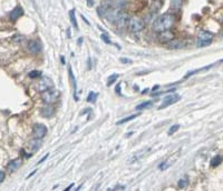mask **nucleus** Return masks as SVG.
<instances>
[{
	"label": "nucleus",
	"mask_w": 223,
	"mask_h": 191,
	"mask_svg": "<svg viewBox=\"0 0 223 191\" xmlns=\"http://www.w3.org/2000/svg\"><path fill=\"white\" fill-rule=\"evenodd\" d=\"M175 22V17L172 14H164L162 16H159L157 19L154 20V25L153 28L155 31H157L159 34L168 31L170 29L174 26Z\"/></svg>",
	"instance_id": "f257e3e1"
},
{
	"label": "nucleus",
	"mask_w": 223,
	"mask_h": 191,
	"mask_svg": "<svg viewBox=\"0 0 223 191\" xmlns=\"http://www.w3.org/2000/svg\"><path fill=\"white\" fill-rule=\"evenodd\" d=\"M213 40V34H211L209 31H200L199 35L196 37V40H195V43H196V47L199 48H202V47H206L211 44Z\"/></svg>",
	"instance_id": "f03ea898"
},
{
	"label": "nucleus",
	"mask_w": 223,
	"mask_h": 191,
	"mask_svg": "<svg viewBox=\"0 0 223 191\" xmlns=\"http://www.w3.org/2000/svg\"><path fill=\"white\" fill-rule=\"evenodd\" d=\"M127 27L132 32H139V31H142L144 29L145 22L143 19H141L138 17H133V18L130 19Z\"/></svg>",
	"instance_id": "7ed1b4c3"
},
{
	"label": "nucleus",
	"mask_w": 223,
	"mask_h": 191,
	"mask_svg": "<svg viewBox=\"0 0 223 191\" xmlns=\"http://www.w3.org/2000/svg\"><path fill=\"white\" fill-rule=\"evenodd\" d=\"M58 97H59V92L55 89H49V90H46L41 93V99L47 105L54 103L58 99Z\"/></svg>",
	"instance_id": "20e7f679"
},
{
	"label": "nucleus",
	"mask_w": 223,
	"mask_h": 191,
	"mask_svg": "<svg viewBox=\"0 0 223 191\" xmlns=\"http://www.w3.org/2000/svg\"><path fill=\"white\" fill-rule=\"evenodd\" d=\"M128 21H130V17H128V14H126L125 11H121V10H118V12L116 14V19H115V22L119 28H124V27H126V26H128Z\"/></svg>",
	"instance_id": "39448f33"
},
{
	"label": "nucleus",
	"mask_w": 223,
	"mask_h": 191,
	"mask_svg": "<svg viewBox=\"0 0 223 191\" xmlns=\"http://www.w3.org/2000/svg\"><path fill=\"white\" fill-rule=\"evenodd\" d=\"M47 133V128L46 126H43V123H36L34 128H32V137L34 139L40 140L41 138H43Z\"/></svg>",
	"instance_id": "423d86ee"
},
{
	"label": "nucleus",
	"mask_w": 223,
	"mask_h": 191,
	"mask_svg": "<svg viewBox=\"0 0 223 191\" xmlns=\"http://www.w3.org/2000/svg\"><path fill=\"white\" fill-rule=\"evenodd\" d=\"M180 99H181V97L177 94V93L168 94V96H166L165 98L163 99V103L159 106V109H164V108H166V107L171 106V105H174L175 102H177Z\"/></svg>",
	"instance_id": "0eeeda50"
},
{
	"label": "nucleus",
	"mask_w": 223,
	"mask_h": 191,
	"mask_svg": "<svg viewBox=\"0 0 223 191\" xmlns=\"http://www.w3.org/2000/svg\"><path fill=\"white\" fill-rule=\"evenodd\" d=\"M27 49L30 53L32 55H37L39 52H41L43 50V44L39 40H30L27 44Z\"/></svg>",
	"instance_id": "6e6552de"
},
{
	"label": "nucleus",
	"mask_w": 223,
	"mask_h": 191,
	"mask_svg": "<svg viewBox=\"0 0 223 191\" xmlns=\"http://www.w3.org/2000/svg\"><path fill=\"white\" fill-rule=\"evenodd\" d=\"M52 88V81L48 77H43L38 84V90L39 91H46Z\"/></svg>",
	"instance_id": "1a4fd4ad"
},
{
	"label": "nucleus",
	"mask_w": 223,
	"mask_h": 191,
	"mask_svg": "<svg viewBox=\"0 0 223 191\" xmlns=\"http://www.w3.org/2000/svg\"><path fill=\"white\" fill-rule=\"evenodd\" d=\"M21 164H22V159H20V158H17V159H14L12 161H10L7 166L8 172L12 173L14 171H17V170L21 167Z\"/></svg>",
	"instance_id": "9d476101"
},
{
	"label": "nucleus",
	"mask_w": 223,
	"mask_h": 191,
	"mask_svg": "<svg viewBox=\"0 0 223 191\" xmlns=\"http://www.w3.org/2000/svg\"><path fill=\"white\" fill-rule=\"evenodd\" d=\"M22 14H23V9H22V7L20 6V5H18V6L11 11L9 18H10L11 21H16V20H18V19L21 17Z\"/></svg>",
	"instance_id": "9b49d317"
},
{
	"label": "nucleus",
	"mask_w": 223,
	"mask_h": 191,
	"mask_svg": "<svg viewBox=\"0 0 223 191\" xmlns=\"http://www.w3.org/2000/svg\"><path fill=\"white\" fill-rule=\"evenodd\" d=\"M68 72H69V80H70V82H72V89H74V99L78 100L77 96H76V93H77V84H76V80H75L74 73H72V67H69V68H68Z\"/></svg>",
	"instance_id": "f8f14e48"
},
{
	"label": "nucleus",
	"mask_w": 223,
	"mask_h": 191,
	"mask_svg": "<svg viewBox=\"0 0 223 191\" xmlns=\"http://www.w3.org/2000/svg\"><path fill=\"white\" fill-rule=\"evenodd\" d=\"M150 151V148H144V149H142L139 152H136V153H134L133 156H132V159L130 160H128L130 163H133V162H135V161H137L138 159H141V158H143V157L147 153Z\"/></svg>",
	"instance_id": "ddd939ff"
},
{
	"label": "nucleus",
	"mask_w": 223,
	"mask_h": 191,
	"mask_svg": "<svg viewBox=\"0 0 223 191\" xmlns=\"http://www.w3.org/2000/svg\"><path fill=\"white\" fill-rule=\"evenodd\" d=\"M54 112H55V109L50 106L43 107V109L40 110V114L43 116V118H50L51 116L54 114Z\"/></svg>",
	"instance_id": "4468645a"
},
{
	"label": "nucleus",
	"mask_w": 223,
	"mask_h": 191,
	"mask_svg": "<svg viewBox=\"0 0 223 191\" xmlns=\"http://www.w3.org/2000/svg\"><path fill=\"white\" fill-rule=\"evenodd\" d=\"M183 46H184V44H183V42H182L181 40H174V39L167 43V47H168L170 49H180Z\"/></svg>",
	"instance_id": "2eb2a0df"
},
{
	"label": "nucleus",
	"mask_w": 223,
	"mask_h": 191,
	"mask_svg": "<svg viewBox=\"0 0 223 191\" xmlns=\"http://www.w3.org/2000/svg\"><path fill=\"white\" fill-rule=\"evenodd\" d=\"M69 18H70V22H72V27L76 29H78V23H77L76 17H75V10H74V9L69 11Z\"/></svg>",
	"instance_id": "dca6fc26"
},
{
	"label": "nucleus",
	"mask_w": 223,
	"mask_h": 191,
	"mask_svg": "<svg viewBox=\"0 0 223 191\" xmlns=\"http://www.w3.org/2000/svg\"><path fill=\"white\" fill-rule=\"evenodd\" d=\"M39 147H40V142H39V140H37V139H35V140H32V141L30 142V150H31V153L32 152H35V151H37L38 149H39Z\"/></svg>",
	"instance_id": "f3484780"
},
{
	"label": "nucleus",
	"mask_w": 223,
	"mask_h": 191,
	"mask_svg": "<svg viewBox=\"0 0 223 191\" xmlns=\"http://www.w3.org/2000/svg\"><path fill=\"white\" fill-rule=\"evenodd\" d=\"M152 105H153V102H152V101H144V102H142V103L137 105V106H136V110L141 111V110H143V109L150 108V107H151Z\"/></svg>",
	"instance_id": "a211bd4d"
},
{
	"label": "nucleus",
	"mask_w": 223,
	"mask_h": 191,
	"mask_svg": "<svg viewBox=\"0 0 223 191\" xmlns=\"http://www.w3.org/2000/svg\"><path fill=\"white\" fill-rule=\"evenodd\" d=\"M222 161H223L222 156H215L214 158H212V160H211V166H212V167H216V166L221 164Z\"/></svg>",
	"instance_id": "6ab92c4d"
},
{
	"label": "nucleus",
	"mask_w": 223,
	"mask_h": 191,
	"mask_svg": "<svg viewBox=\"0 0 223 191\" xmlns=\"http://www.w3.org/2000/svg\"><path fill=\"white\" fill-rule=\"evenodd\" d=\"M138 114H139V113H135V114H132V116H130V117H126V118H124V119H122V120L117 121L116 125H123V123H125V122H128V121L133 120V119H135L136 117H138Z\"/></svg>",
	"instance_id": "aec40b11"
},
{
	"label": "nucleus",
	"mask_w": 223,
	"mask_h": 191,
	"mask_svg": "<svg viewBox=\"0 0 223 191\" xmlns=\"http://www.w3.org/2000/svg\"><path fill=\"white\" fill-rule=\"evenodd\" d=\"M161 39L162 40H164L165 39V41H171V40H173V35L170 32V31H165V32H162L161 34Z\"/></svg>",
	"instance_id": "412c9836"
},
{
	"label": "nucleus",
	"mask_w": 223,
	"mask_h": 191,
	"mask_svg": "<svg viewBox=\"0 0 223 191\" xmlns=\"http://www.w3.org/2000/svg\"><path fill=\"white\" fill-rule=\"evenodd\" d=\"M97 93L96 92H93V91H90L89 92V94H88V97H87V102H92V103H94L95 101H96V99H97Z\"/></svg>",
	"instance_id": "4be33fe9"
},
{
	"label": "nucleus",
	"mask_w": 223,
	"mask_h": 191,
	"mask_svg": "<svg viewBox=\"0 0 223 191\" xmlns=\"http://www.w3.org/2000/svg\"><path fill=\"white\" fill-rule=\"evenodd\" d=\"M212 67V64H210V66H206V67H204V68H201V69H196V70H193V71H190V72H187L186 73V77L185 78H188V77H191L192 75H194L196 72H200V71H203V70H206V69H209Z\"/></svg>",
	"instance_id": "5701e85b"
},
{
	"label": "nucleus",
	"mask_w": 223,
	"mask_h": 191,
	"mask_svg": "<svg viewBox=\"0 0 223 191\" xmlns=\"http://www.w3.org/2000/svg\"><path fill=\"white\" fill-rule=\"evenodd\" d=\"M40 76H41V71H39V70H32L28 73V77L31 79L37 78V77H40Z\"/></svg>",
	"instance_id": "b1692460"
},
{
	"label": "nucleus",
	"mask_w": 223,
	"mask_h": 191,
	"mask_svg": "<svg viewBox=\"0 0 223 191\" xmlns=\"http://www.w3.org/2000/svg\"><path fill=\"white\" fill-rule=\"evenodd\" d=\"M117 78H118V75L117 73H114V75H112L109 78L107 79V86L109 87V86H112L114 82H115L116 80H117Z\"/></svg>",
	"instance_id": "393cba45"
},
{
	"label": "nucleus",
	"mask_w": 223,
	"mask_h": 191,
	"mask_svg": "<svg viewBox=\"0 0 223 191\" xmlns=\"http://www.w3.org/2000/svg\"><path fill=\"white\" fill-rule=\"evenodd\" d=\"M187 184V180L186 179H180L179 180V182H177V186H179V188L181 189H183V188H185Z\"/></svg>",
	"instance_id": "a878e982"
},
{
	"label": "nucleus",
	"mask_w": 223,
	"mask_h": 191,
	"mask_svg": "<svg viewBox=\"0 0 223 191\" xmlns=\"http://www.w3.org/2000/svg\"><path fill=\"white\" fill-rule=\"evenodd\" d=\"M179 128H180V125H174V126H172V127L170 128V130H168V135L170 136L173 135V132H175Z\"/></svg>",
	"instance_id": "bb28decb"
},
{
	"label": "nucleus",
	"mask_w": 223,
	"mask_h": 191,
	"mask_svg": "<svg viewBox=\"0 0 223 191\" xmlns=\"http://www.w3.org/2000/svg\"><path fill=\"white\" fill-rule=\"evenodd\" d=\"M101 38L103 39V41H104L105 43H107V44L112 43V42H110V40H109V38H108V36L106 35V34H101Z\"/></svg>",
	"instance_id": "cd10ccee"
},
{
	"label": "nucleus",
	"mask_w": 223,
	"mask_h": 191,
	"mask_svg": "<svg viewBox=\"0 0 223 191\" xmlns=\"http://www.w3.org/2000/svg\"><path fill=\"white\" fill-rule=\"evenodd\" d=\"M181 3H182V1H172V7L179 9L181 7Z\"/></svg>",
	"instance_id": "c85d7f7f"
},
{
	"label": "nucleus",
	"mask_w": 223,
	"mask_h": 191,
	"mask_svg": "<svg viewBox=\"0 0 223 191\" xmlns=\"http://www.w3.org/2000/svg\"><path fill=\"white\" fill-rule=\"evenodd\" d=\"M5 177H6V173H5L3 171H1V170H0V183L5 180Z\"/></svg>",
	"instance_id": "c756f323"
},
{
	"label": "nucleus",
	"mask_w": 223,
	"mask_h": 191,
	"mask_svg": "<svg viewBox=\"0 0 223 191\" xmlns=\"http://www.w3.org/2000/svg\"><path fill=\"white\" fill-rule=\"evenodd\" d=\"M121 62L122 64H130L132 61H130V59H126V58H121Z\"/></svg>",
	"instance_id": "7c9ffc66"
},
{
	"label": "nucleus",
	"mask_w": 223,
	"mask_h": 191,
	"mask_svg": "<svg viewBox=\"0 0 223 191\" xmlns=\"http://www.w3.org/2000/svg\"><path fill=\"white\" fill-rule=\"evenodd\" d=\"M115 91H116V93H117V94H121V84H118V85L116 86Z\"/></svg>",
	"instance_id": "2f4dec72"
},
{
	"label": "nucleus",
	"mask_w": 223,
	"mask_h": 191,
	"mask_svg": "<svg viewBox=\"0 0 223 191\" xmlns=\"http://www.w3.org/2000/svg\"><path fill=\"white\" fill-rule=\"evenodd\" d=\"M48 156H49V153H47V155H45V156H43V159H41V160H39V161H38V164H40V163H43V161H45V160H46V159H47V158H48Z\"/></svg>",
	"instance_id": "473e14b6"
},
{
	"label": "nucleus",
	"mask_w": 223,
	"mask_h": 191,
	"mask_svg": "<svg viewBox=\"0 0 223 191\" xmlns=\"http://www.w3.org/2000/svg\"><path fill=\"white\" fill-rule=\"evenodd\" d=\"M72 186H74V184H69V187H68V188H66V189H65V190H64V191H69V190H70V189H72Z\"/></svg>",
	"instance_id": "72a5a7b5"
},
{
	"label": "nucleus",
	"mask_w": 223,
	"mask_h": 191,
	"mask_svg": "<svg viewBox=\"0 0 223 191\" xmlns=\"http://www.w3.org/2000/svg\"><path fill=\"white\" fill-rule=\"evenodd\" d=\"M36 171H37V170H34V171H32V172H31V173H30V175H29V176H28V177H27V178H30V177H31V176H34V175L36 173Z\"/></svg>",
	"instance_id": "f704fd0d"
},
{
	"label": "nucleus",
	"mask_w": 223,
	"mask_h": 191,
	"mask_svg": "<svg viewBox=\"0 0 223 191\" xmlns=\"http://www.w3.org/2000/svg\"><path fill=\"white\" fill-rule=\"evenodd\" d=\"M158 88H159V86H154L152 90H153V91H155V90H156V89H158Z\"/></svg>",
	"instance_id": "c9c22d12"
},
{
	"label": "nucleus",
	"mask_w": 223,
	"mask_h": 191,
	"mask_svg": "<svg viewBox=\"0 0 223 191\" xmlns=\"http://www.w3.org/2000/svg\"><path fill=\"white\" fill-rule=\"evenodd\" d=\"M87 3H88V6H89V7H90V6H93L94 1H87Z\"/></svg>",
	"instance_id": "e433bc0d"
},
{
	"label": "nucleus",
	"mask_w": 223,
	"mask_h": 191,
	"mask_svg": "<svg viewBox=\"0 0 223 191\" xmlns=\"http://www.w3.org/2000/svg\"><path fill=\"white\" fill-rule=\"evenodd\" d=\"M97 188H98V184H97V186H95V187H94V188L90 191H96V189H97Z\"/></svg>",
	"instance_id": "4c0bfd02"
},
{
	"label": "nucleus",
	"mask_w": 223,
	"mask_h": 191,
	"mask_svg": "<svg viewBox=\"0 0 223 191\" xmlns=\"http://www.w3.org/2000/svg\"><path fill=\"white\" fill-rule=\"evenodd\" d=\"M60 58H61V62H63V64H65V59H64V57L61 56Z\"/></svg>",
	"instance_id": "58836bf2"
},
{
	"label": "nucleus",
	"mask_w": 223,
	"mask_h": 191,
	"mask_svg": "<svg viewBox=\"0 0 223 191\" xmlns=\"http://www.w3.org/2000/svg\"><path fill=\"white\" fill-rule=\"evenodd\" d=\"M147 91H148V89H144V90H143V94H145Z\"/></svg>",
	"instance_id": "ea45409f"
},
{
	"label": "nucleus",
	"mask_w": 223,
	"mask_h": 191,
	"mask_svg": "<svg viewBox=\"0 0 223 191\" xmlns=\"http://www.w3.org/2000/svg\"><path fill=\"white\" fill-rule=\"evenodd\" d=\"M81 40H83V38H79V39H78V43H79V44L81 43Z\"/></svg>",
	"instance_id": "a19ab883"
}]
</instances>
